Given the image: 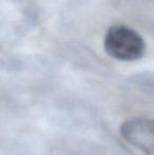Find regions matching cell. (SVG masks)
<instances>
[{"label":"cell","instance_id":"6da1fadb","mask_svg":"<svg viewBox=\"0 0 154 155\" xmlns=\"http://www.w3.org/2000/svg\"><path fill=\"white\" fill-rule=\"evenodd\" d=\"M105 50L109 56L120 61H134L143 57L146 45L135 30L127 25H117L106 33Z\"/></svg>","mask_w":154,"mask_h":155},{"label":"cell","instance_id":"7a4b0ae2","mask_svg":"<svg viewBox=\"0 0 154 155\" xmlns=\"http://www.w3.org/2000/svg\"><path fill=\"white\" fill-rule=\"evenodd\" d=\"M120 134L127 143L146 155H154V118L133 117L120 127Z\"/></svg>","mask_w":154,"mask_h":155}]
</instances>
